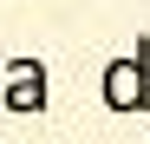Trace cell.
<instances>
[{
  "label": "cell",
  "instance_id": "6da1fadb",
  "mask_svg": "<svg viewBox=\"0 0 150 144\" xmlns=\"http://www.w3.org/2000/svg\"><path fill=\"white\" fill-rule=\"evenodd\" d=\"M98 92H105V105H111V111H124V118L150 105V33H137L131 53L105 66V85H98Z\"/></svg>",
  "mask_w": 150,
  "mask_h": 144
},
{
  "label": "cell",
  "instance_id": "7a4b0ae2",
  "mask_svg": "<svg viewBox=\"0 0 150 144\" xmlns=\"http://www.w3.org/2000/svg\"><path fill=\"white\" fill-rule=\"evenodd\" d=\"M46 98H52V85H46V66H39V59H7L0 105H7V111H20V118H33V111H46Z\"/></svg>",
  "mask_w": 150,
  "mask_h": 144
}]
</instances>
